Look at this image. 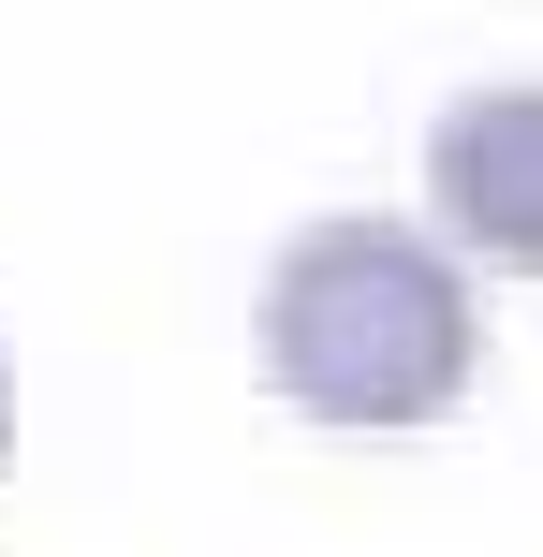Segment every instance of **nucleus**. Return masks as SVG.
I'll use <instances>...</instances> for the list:
<instances>
[{
    "instance_id": "f257e3e1",
    "label": "nucleus",
    "mask_w": 543,
    "mask_h": 557,
    "mask_svg": "<svg viewBox=\"0 0 543 557\" xmlns=\"http://www.w3.org/2000/svg\"><path fill=\"white\" fill-rule=\"evenodd\" d=\"M250 352L280 382V411L397 441V425H441L470 396L485 323H470V264L441 235H411V221H309L264 264Z\"/></svg>"
},
{
    "instance_id": "f03ea898",
    "label": "nucleus",
    "mask_w": 543,
    "mask_h": 557,
    "mask_svg": "<svg viewBox=\"0 0 543 557\" xmlns=\"http://www.w3.org/2000/svg\"><path fill=\"white\" fill-rule=\"evenodd\" d=\"M427 191H441V235H456L470 264L543 278V88H470V103H441Z\"/></svg>"
},
{
    "instance_id": "7ed1b4c3",
    "label": "nucleus",
    "mask_w": 543,
    "mask_h": 557,
    "mask_svg": "<svg viewBox=\"0 0 543 557\" xmlns=\"http://www.w3.org/2000/svg\"><path fill=\"white\" fill-rule=\"evenodd\" d=\"M0 470H15V367H0Z\"/></svg>"
}]
</instances>
